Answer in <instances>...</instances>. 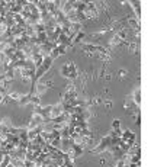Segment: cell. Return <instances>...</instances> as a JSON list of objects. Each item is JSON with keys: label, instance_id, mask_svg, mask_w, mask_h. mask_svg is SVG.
Here are the masks:
<instances>
[{"label": "cell", "instance_id": "6da1fadb", "mask_svg": "<svg viewBox=\"0 0 167 167\" xmlns=\"http://www.w3.org/2000/svg\"><path fill=\"white\" fill-rule=\"evenodd\" d=\"M61 74L64 77H67V79H71V80H74L77 77V70H76V66H74V62H67V64H64L61 68Z\"/></svg>", "mask_w": 167, "mask_h": 167}, {"label": "cell", "instance_id": "7a4b0ae2", "mask_svg": "<svg viewBox=\"0 0 167 167\" xmlns=\"http://www.w3.org/2000/svg\"><path fill=\"white\" fill-rule=\"evenodd\" d=\"M64 113V108H62V103H57V105H53V109H51V116H49V119H54V118H57L60 115Z\"/></svg>", "mask_w": 167, "mask_h": 167}, {"label": "cell", "instance_id": "3957f363", "mask_svg": "<svg viewBox=\"0 0 167 167\" xmlns=\"http://www.w3.org/2000/svg\"><path fill=\"white\" fill-rule=\"evenodd\" d=\"M122 141H125V143H129V144H134L135 143V134L131 131V129H126V131H124L122 132Z\"/></svg>", "mask_w": 167, "mask_h": 167}, {"label": "cell", "instance_id": "277c9868", "mask_svg": "<svg viewBox=\"0 0 167 167\" xmlns=\"http://www.w3.org/2000/svg\"><path fill=\"white\" fill-rule=\"evenodd\" d=\"M132 99H134V103H135V106H138L139 103H141V89H135V90H134Z\"/></svg>", "mask_w": 167, "mask_h": 167}, {"label": "cell", "instance_id": "5b68a950", "mask_svg": "<svg viewBox=\"0 0 167 167\" xmlns=\"http://www.w3.org/2000/svg\"><path fill=\"white\" fill-rule=\"evenodd\" d=\"M84 38H86V33H84V32H81V31H80V32H77L76 35H74V38H73L71 42H73V44H80Z\"/></svg>", "mask_w": 167, "mask_h": 167}, {"label": "cell", "instance_id": "8992f818", "mask_svg": "<svg viewBox=\"0 0 167 167\" xmlns=\"http://www.w3.org/2000/svg\"><path fill=\"white\" fill-rule=\"evenodd\" d=\"M19 105H28V103H31V95H25V96H20L19 97Z\"/></svg>", "mask_w": 167, "mask_h": 167}, {"label": "cell", "instance_id": "52a82bcc", "mask_svg": "<svg viewBox=\"0 0 167 167\" xmlns=\"http://www.w3.org/2000/svg\"><path fill=\"white\" fill-rule=\"evenodd\" d=\"M31 103L33 106H39L41 105V97L38 95H31Z\"/></svg>", "mask_w": 167, "mask_h": 167}, {"label": "cell", "instance_id": "ba28073f", "mask_svg": "<svg viewBox=\"0 0 167 167\" xmlns=\"http://www.w3.org/2000/svg\"><path fill=\"white\" fill-rule=\"evenodd\" d=\"M125 42H126V41H125ZM124 41H122V39L119 38V36H118V35H115L113 38H112V41H110V44H112V45H121V44H125Z\"/></svg>", "mask_w": 167, "mask_h": 167}, {"label": "cell", "instance_id": "9c48e42d", "mask_svg": "<svg viewBox=\"0 0 167 167\" xmlns=\"http://www.w3.org/2000/svg\"><path fill=\"white\" fill-rule=\"evenodd\" d=\"M7 96H9L12 100H19V97H20V95H19V93H16V92H9Z\"/></svg>", "mask_w": 167, "mask_h": 167}, {"label": "cell", "instance_id": "30bf717a", "mask_svg": "<svg viewBox=\"0 0 167 167\" xmlns=\"http://www.w3.org/2000/svg\"><path fill=\"white\" fill-rule=\"evenodd\" d=\"M121 126V121L119 119H115L113 122H112V129H119Z\"/></svg>", "mask_w": 167, "mask_h": 167}, {"label": "cell", "instance_id": "8fae6325", "mask_svg": "<svg viewBox=\"0 0 167 167\" xmlns=\"http://www.w3.org/2000/svg\"><path fill=\"white\" fill-rule=\"evenodd\" d=\"M128 167H139V164H135V163H131V164H128Z\"/></svg>", "mask_w": 167, "mask_h": 167}, {"label": "cell", "instance_id": "7c38bea8", "mask_svg": "<svg viewBox=\"0 0 167 167\" xmlns=\"http://www.w3.org/2000/svg\"><path fill=\"white\" fill-rule=\"evenodd\" d=\"M3 97H5V95H3V93H0V103H2V100H3Z\"/></svg>", "mask_w": 167, "mask_h": 167}]
</instances>
